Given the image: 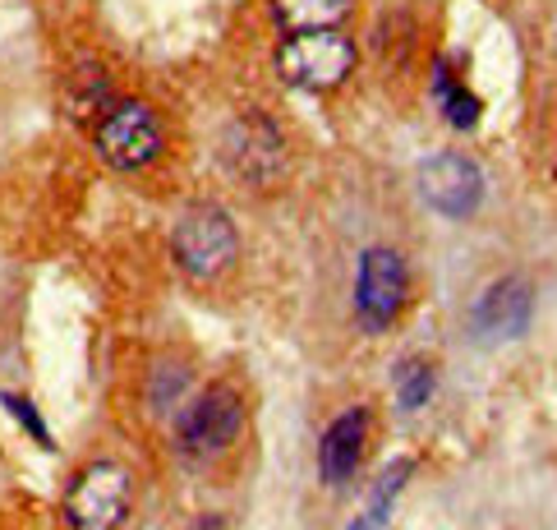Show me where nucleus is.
<instances>
[{"instance_id":"obj_14","label":"nucleus","mask_w":557,"mask_h":530,"mask_svg":"<svg viewBox=\"0 0 557 530\" xmlns=\"http://www.w3.org/2000/svg\"><path fill=\"white\" fill-rule=\"evenodd\" d=\"M437 102H443V115L456 125V130H470L474 121H480V97H474L461 78L451 84L447 65H437Z\"/></svg>"},{"instance_id":"obj_3","label":"nucleus","mask_w":557,"mask_h":530,"mask_svg":"<svg viewBox=\"0 0 557 530\" xmlns=\"http://www.w3.org/2000/svg\"><path fill=\"white\" fill-rule=\"evenodd\" d=\"M92 148L111 171H144L162 157V121L148 102H111L92 125Z\"/></svg>"},{"instance_id":"obj_12","label":"nucleus","mask_w":557,"mask_h":530,"mask_svg":"<svg viewBox=\"0 0 557 530\" xmlns=\"http://www.w3.org/2000/svg\"><path fill=\"white\" fill-rule=\"evenodd\" d=\"M115 102L111 97V78L102 74V65L97 61H88V65H78L74 74H70V111L78 115V121H84V115H102L107 107Z\"/></svg>"},{"instance_id":"obj_6","label":"nucleus","mask_w":557,"mask_h":530,"mask_svg":"<svg viewBox=\"0 0 557 530\" xmlns=\"http://www.w3.org/2000/svg\"><path fill=\"white\" fill-rule=\"evenodd\" d=\"M410 296V268L401 259V249L373 245L360 259V278H355V313L369 332H383L396 313L406 309Z\"/></svg>"},{"instance_id":"obj_2","label":"nucleus","mask_w":557,"mask_h":530,"mask_svg":"<svg viewBox=\"0 0 557 530\" xmlns=\"http://www.w3.org/2000/svg\"><path fill=\"white\" fill-rule=\"evenodd\" d=\"M171 254L194 282L222 278L235 263V254H240V235H235L231 212L216 204H194L189 212H181V222L171 231Z\"/></svg>"},{"instance_id":"obj_4","label":"nucleus","mask_w":557,"mask_h":530,"mask_svg":"<svg viewBox=\"0 0 557 530\" xmlns=\"http://www.w3.org/2000/svg\"><path fill=\"white\" fill-rule=\"evenodd\" d=\"M129 498H134L129 470L115 461H92L65 489V521L70 530H115L129 517Z\"/></svg>"},{"instance_id":"obj_5","label":"nucleus","mask_w":557,"mask_h":530,"mask_svg":"<svg viewBox=\"0 0 557 530\" xmlns=\"http://www.w3.org/2000/svg\"><path fill=\"white\" fill-rule=\"evenodd\" d=\"M240 429H245V402H240V392H235L231 383H212V387H203L185 406L175 439H181V453L185 457H222L226 447L240 439Z\"/></svg>"},{"instance_id":"obj_15","label":"nucleus","mask_w":557,"mask_h":530,"mask_svg":"<svg viewBox=\"0 0 557 530\" xmlns=\"http://www.w3.org/2000/svg\"><path fill=\"white\" fill-rule=\"evenodd\" d=\"M189 387V369L181 360H166L152 369V383H148V402L152 410H171L175 402H181V392Z\"/></svg>"},{"instance_id":"obj_10","label":"nucleus","mask_w":557,"mask_h":530,"mask_svg":"<svg viewBox=\"0 0 557 530\" xmlns=\"http://www.w3.org/2000/svg\"><path fill=\"white\" fill-rule=\"evenodd\" d=\"M364 447H369V410L350 406L346 416H336L327 424L323 443H318V476H323V484L327 489L350 484L355 470L364 461Z\"/></svg>"},{"instance_id":"obj_8","label":"nucleus","mask_w":557,"mask_h":530,"mask_svg":"<svg viewBox=\"0 0 557 530\" xmlns=\"http://www.w3.org/2000/svg\"><path fill=\"white\" fill-rule=\"evenodd\" d=\"M534 319V286L525 278H503L493 282L470 309V328L484 342H516Z\"/></svg>"},{"instance_id":"obj_1","label":"nucleus","mask_w":557,"mask_h":530,"mask_svg":"<svg viewBox=\"0 0 557 530\" xmlns=\"http://www.w3.org/2000/svg\"><path fill=\"white\" fill-rule=\"evenodd\" d=\"M276 74H282L290 88L332 93L355 74V42L342 28L286 33L282 47H276Z\"/></svg>"},{"instance_id":"obj_7","label":"nucleus","mask_w":557,"mask_h":530,"mask_svg":"<svg viewBox=\"0 0 557 530\" xmlns=\"http://www.w3.org/2000/svg\"><path fill=\"white\" fill-rule=\"evenodd\" d=\"M420 194L433 212L466 222L484 204V171L466 152H433L420 162Z\"/></svg>"},{"instance_id":"obj_11","label":"nucleus","mask_w":557,"mask_h":530,"mask_svg":"<svg viewBox=\"0 0 557 530\" xmlns=\"http://www.w3.org/2000/svg\"><path fill=\"white\" fill-rule=\"evenodd\" d=\"M355 0H272V24L282 33H313V28H342Z\"/></svg>"},{"instance_id":"obj_17","label":"nucleus","mask_w":557,"mask_h":530,"mask_svg":"<svg viewBox=\"0 0 557 530\" xmlns=\"http://www.w3.org/2000/svg\"><path fill=\"white\" fill-rule=\"evenodd\" d=\"M5 406H10V416H14L18 424H24V429H28V434H33L37 443H42V447H51L47 424L37 420V410H33V402H28V397H14V392H5Z\"/></svg>"},{"instance_id":"obj_9","label":"nucleus","mask_w":557,"mask_h":530,"mask_svg":"<svg viewBox=\"0 0 557 530\" xmlns=\"http://www.w3.org/2000/svg\"><path fill=\"white\" fill-rule=\"evenodd\" d=\"M226 162H231V171H240L249 185L276 181L282 167H286L282 130H276L268 115H245V121L231 130V139H226Z\"/></svg>"},{"instance_id":"obj_16","label":"nucleus","mask_w":557,"mask_h":530,"mask_svg":"<svg viewBox=\"0 0 557 530\" xmlns=\"http://www.w3.org/2000/svg\"><path fill=\"white\" fill-rule=\"evenodd\" d=\"M396 397H401L406 410L424 406L433 397V369L424 360H406L401 369H396Z\"/></svg>"},{"instance_id":"obj_13","label":"nucleus","mask_w":557,"mask_h":530,"mask_svg":"<svg viewBox=\"0 0 557 530\" xmlns=\"http://www.w3.org/2000/svg\"><path fill=\"white\" fill-rule=\"evenodd\" d=\"M406 476H410V461H392V466L383 470V480L373 484V498L364 503V513L350 521V530H387L392 503H396V494L406 489Z\"/></svg>"}]
</instances>
